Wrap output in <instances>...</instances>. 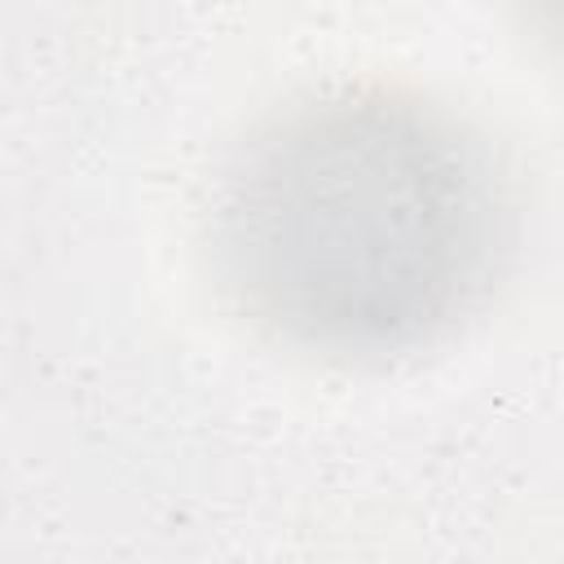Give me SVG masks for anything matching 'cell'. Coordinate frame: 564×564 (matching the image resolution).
Returning a JSON list of instances; mask_svg holds the SVG:
<instances>
[{
  "label": "cell",
  "instance_id": "7a4b0ae2",
  "mask_svg": "<svg viewBox=\"0 0 564 564\" xmlns=\"http://www.w3.org/2000/svg\"><path fill=\"white\" fill-rule=\"evenodd\" d=\"M516 9L524 13L529 31L564 57V0H516Z\"/></svg>",
  "mask_w": 564,
  "mask_h": 564
},
{
  "label": "cell",
  "instance_id": "6da1fadb",
  "mask_svg": "<svg viewBox=\"0 0 564 564\" xmlns=\"http://www.w3.org/2000/svg\"><path fill=\"white\" fill-rule=\"evenodd\" d=\"M234 308L322 361H388L458 330L516 247L494 145L410 88L344 84L269 115L207 216Z\"/></svg>",
  "mask_w": 564,
  "mask_h": 564
}]
</instances>
